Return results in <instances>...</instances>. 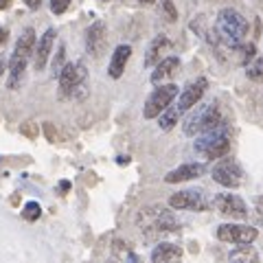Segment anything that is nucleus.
Masks as SVG:
<instances>
[{
  "label": "nucleus",
  "mask_w": 263,
  "mask_h": 263,
  "mask_svg": "<svg viewBox=\"0 0 263 263\" xmlns=\"http://www.w3.org/2000/svg\"><path fill=\"white\" fill-rule=\"evenodd\" d=\"M169 48V37L167 35H156L152 40V44L147 46V53H145V66L147 68H152V66H156L160 62L162 53Z\"/></svg>",
  "instance_id": "6ab92c4d"
},
{
  "label": "nucleus",
  "mask_w": 263,
  "mask_h": 263,
  "mask_svg": "<svg viewBox=\"0 0 263 263\" xmlns=\"http://www.w3.org/2000/svg\"><path fill=\"white\" fill-rule=\"evenodd\" d=\"M103 48H105V24L95 22L86 31V51L92 57H99L103 53Z\"/></svg>",
  "instance_id": "2eb2a0df"
},
{
  "label": "nucleus",
  "mask_w": 263,
  "mask_h": 263,
  "mask_svg": "<svg viewBox=\"0 0 263 263\" xmlns=\"http://www.w3.org/2000/svg\"><path fill=\"white\" fill-rule=\"evenodd\" d=\"M86 66L81 64V62H72V64H66L62 72H60V77H57V81H60V92L66 97V95H70V92H75V90L84 84L86 81Z\"/></svg>",
  "instance_id": "9b49d317"
},
{
  "label": "nucleus",
  "mask_w": 263,
  "mask_h": 263,
  "mask_svg": "<svg viewBox=\"0 0 263 263\" xmlns=\"http://www.w3.org/2000/svg\"><path fill=\"white\" fill-rule=\"evenodd\" d=\"M254 202H257V206H263V197H257Z\"/></svg>",
  "instance_id": "c9c22d12"
},
{
  "label": "nucleus",
  "mask_w": 263,
  "mask_h": 263,
  "mask_svg": "<svg viewBox=\"0 0 263 263\" xmlns=\"http://www.w3.org/2000/svg\"><path fill=\"white\" fill-rule=\"evenodd\" d=\"M44 129H46V136H48V141H53V143H55L57 134L53 132V125H51V123H46V125H44Z\"/></svg>",
  "instance_id": "c756f323"
},
{
  "label": "nucleus",
  "mask_w": 263,
  "mask_h": 263,
  "mask_svg": "<svg viewBox=\"0 0 263 263\" xmlns=\"http://www.w3.org/2000/svg\"><path fill=\"white\" fill-rule=\"evenodd\" d=\"M259 230L254 226H246V224H221L217 228V239L224 243H252L257 239Z\"/></svg>",
  "instance_id": "1a4fd4ad"
},
{
  "label": "nucleus",
  "mask_w": 263,
  "mask_h": 263,
  "mask_svg": "<svg viewBox=\"0 0 263 263\" xmlns=\"http://www.w3.org/2000/svg\"><path fill=\"white\" fill-rule=\"evenodd\" d=\"M5 68H7V62L3 60V55H0V77H3V72H5Z\"/></svg>",
  "instance_id": "2f4dec72"
},
{
  "label": "nucleus",
  "mask_w": 263,
  "mask_h": 263,
  "mask_svg": "<svg viewBox=\"0 0 263 263\" xmlns=\"http://www.w3.org/2000/svg\"><path fill=\"white\" fill-rule=\"evenodd\" d=\"M178 68H180V57H176V55L164 57V60H160L158 64H156V68L152 72V84L160 86L162 81H167V79L174 77L178 72Z\"/></svg>",
  "instance_id": "dca6fc26"
},
{
  "label": "nucleus",
  "mask_w": 263,
  "mask_h": 263,
  "mask_svg": "<svg viewBox=\"0 0 263 263\" xmlns=\"http://www.w3.org/2000/svg\"><path fill=\"white\" fill-rule=\"evenodd\" d=\"M228 263H259V252L250 243H241L228 254Z\"/></svg>",
  "instance_id": "aec40b11"
},
{
  "label": "nucleus",
  "mask_w": 263,
  "mask_h": 263,
  "mask_svg": "<svg viewBox=\"0 0 263 263\" xmlns=\"http://www.w3.org/2000/svg\"><path fill=\"white\" fill-rule=\"evenodd\" d=\"M129 261H132V263H141V259H138L136 254H129Z\"/></svg>",
  "instance_id": "72a5a7b5"
},
{
  "label": "nucleus",
  "mask_w": 263,
  "mask_h": 263,
  "mask_svg": "<svg viewBox=\"0 0 263 263\" xmlns=\"http://www.w3.org/2000/svg\"><path fill=\"white\" fill-rule=\"evenodd\" d=\"M178 86L176 84H160L158 88L149 95V99L145 101V108H143V117L145 119H158L160 114L174 103V99L178 97Z\"/></svg>",
  "instance_id": "423d86ee"
},
{
  "label": "nucleus",
  "mask_w": 263,
  "mask_h": 263,
  "mask_svg": "<svg viewBox=\"0 0 263 263\" xmlns=\"http://www.w3.org/2000/svg\"><path fill=\"white\" fill-rule=\"evenodd\" d=\"M180 117H182V114H180V110L176 108V105H169V108L158 117V125H160V129L169 132L171 127H176V123H178Z\"/></svg>",
  "instance_id": "412c9836"
},
{
  "label": "nucleus",
  "mask_w": 263,
  "mask_h": 263,
  "mask_svg": "<svg viewBox=\"0 0 263 263\" xmlns=\"http://www.w3.org/2000/svg\"><path fill=\"white\" fill-rule=\"evenodd\" d=\"M169 206L171 209H178V211H195V213H202L206 211L209 206V200L204 191L200 189H186V191H178L169 197Z\"/></svg>",
  "instance_id": "6e6552de"
},
{
  "label": "nucleus",
  "mask_w": 263,
  "mask_h": 263,
  "mask_svg": "<svg viewBox=\"0 0 263 263\" xmlns=\"http://www.w3.org/2000/svg\"><path fill=\"white\" fill-rule=\"evenodd\" d=\"M7 40H9V29H7V27H0V46H5Z\"/></svg>",
  "instance_id": "c85d7f7f"
},
{
  "label": "nucleus",
  "mask_w": 263,
  "mask_h": 263,
  "mask_svg": "<svg viewBox=\"0 0 263 263\" xmlns=\"http://www.w3.org/2000/svg\"><path fill=\"white\" fill-rule=\"evenodd\" d=\"M213 206H215L217 213H221L224 217H230V219H246L248 217V206H246V202L239 195H233V193H219L215 200H213Z\"/></svg>",
  "instance_id": "9d476101"
},
{
  "label": "nucleus",
  "mask_w": 263,
  "mask_h": 263,
  "mask_svg": "<svg viewBox=\"0 0 263 263\" xmlns=\"http://www.w3.org/2000/svg\"><path fill=\"white\" fill-rule=\"evenodd\" d=\"M70 3H72V0H51V11L55 15H62L70 7Z\"/></svg>",
  "instance_id": "cd10ccee"
},
{
  "label": "nucleus",
  "mask_w": 263,
  "mask_h": 263,
  "mask_svg": "<svg viewBox=\"0 0 263 263\" xmlns=\"http://www.w3.org/2000/svg\"><path fill=\"white\" fill-rule=\"evenodd\" d=\"M228 149H230V129L226 123H221L219 127L211 129V132H204L195 141V152L204 156L206 160L224 158Z\"/></svg>",
  "instance_id": "20e7f679"
},
{
  "label": "nucleus",
  "mask_w": 263,
  "mask_h": 263,
  "mask_svg": "<svg viewBox=\"0 0 263 263\" xmlns=\"http://www.w3.org/2000/svg\"><path fill=\"white\" fill-rule=\"evenodd\" d=\"M132 57V46L129 44H119L114 48L112 53V60H110V66H108V75L112 79H119L123 72H125V66Z\"/></svg>",
  "instance_id": "f3484780"
},
{
  "label": "nucleus",
  "mask_w": 263,
  "mask_h": 263,
  "mask_svg": "<svg viewBox=\"0 0 263 263\" xmlns=\"http://www.w3.org/2000/svg\"><path fill=\"white\" fill-rule=\"evenodd\" d=\"M221 123H224V119H221L217 103H209V105H202V108H197L195 112L189 114V119L184 121V134L197 136V134H204V132L219 127Z\"/></svg>",
  "instance_id": "39448f33"
},
{
  "label": "nucleus",
  "mask_w": 263,
  "mask_h": 263,
  "mask_svg": "<svg viewBox=\"0 0 263 263\" xmlns=\"http://www.w3.org/2000/svg\"><path fill=\"white\" fill-rule=\"evenodd\" d=\"M20 134L27 136V138H37V123H33V121L22 123V125H20Z\"/></svg>",
  "instance_id": "bb28decb"
},
{
  "label": "nucleus",
  "mask_w": 263,
  "mask_h": 263,
  "mask_svg": "<svg viewBox=\"0 0 263 263\" xmlns=\"http://www.w3.org/2000/svg\"><path fill=\"white\" fill-rule=\"evenodd\" d=\"M136 224L141 226L143 235L147 239H156V237H162V235H169V233H176L178 230V221L174 217V213L167 211L160 204H154V206H145L141 209L136 217Z\"/></svg>",
  "instance_id": "f257e3e1"
},
{
  "label": "nucleus",
  "mask_w": 263,
  "mask_h": 263,
  "mask_svg": "<svg viewBox=\"0 0 263 263\" xmlns=\"http://www.w3.org/2000/svg\"><path fill=\"white\" fill-rule=\"evenodd\" d=\"M152 263H182V248L176 243H158L152 252Z\"/></svg>",
  "instance_id": "a211bd4d"
},
{
  "label": "nucleus",
  "mask_w": 263,
  "mask_h": 263,
  "mask_svg": "<svg viewBox=\"0 0 263 263\" xmlns=\"http://www.w3.org/2000/svg\"><path fill=\"white\" fill-rule=\"evenodd\" d=\"M213 180L217 184L226 186V189H237L243 182V169L239 167V162L233 158H221L211 171Z\"/></svg>",
  "instance_id": "0eeeda50"
},
{
  "label": "nucleus",
  "mask_w": 263,
  "mask_h": 263,
  "mask_svg": "<svg viewBox=\"0 0 263 263\" xmlns=\"http://www.w3.org/2000/svg\"><path fill=\"white\" fill-rule=\"evenodd\" d=\"M215 35L228 48H239L248 35V22L237 9H221L215 20Z\"/></svg>",
  "instance_id": "f03ea898"
},
{
  "label": "nucleus",
  "mask_w": 263,
  "mask_h": 263,
  "mask_svg": "<svg viewBox=\"0 0 263 263\" xmlns=\"http://www.w3.org/2000/svg\"><path fill=\"white\" fill-rule=\"evenodd\" d=\"M162 13H164V18H167L169 22L178 20V11H176V7H174L171 0H162Z\"/></svg>",
  "instance_id": "a878e982"
},
{
  "label": "nucleus",
  "mask_w": 263,
  "mask_h": 263,
  "mask_svg": "<svg viewBox=\"0 0 263 263\" xmlns=\"http://www.w3.org/2000/svg\"><path fill=\"white\" fill-rule=\"evenodd\" d=\"M64 57H66V46L64 44H60L57 46V55L53 57V75L55 77H60V72H62V68H64Z\"/></svg>",
  "instance_id": "393cba45"
},
{
  "label": "nucleus",
  "mask_w": 263,
  "mask_h": 263,
  "mask_svg": "<svg viewBox=\"0 0 263 263\" xmlns=\"http://www.w3.org/2000/svg\"><path fill=\"white\" fill-rule=\"evenodd\" d=\"M35 44H37L35 31L27 27L20 33V40H18V44H15L13 55L9 60V81H7L9 90H15L20 86L22 75H24V70H27V64L33 57V53H35Z\"/></svg>",
  "instance_id": "7ed1b4c3"
},
{
  "label": "nucleus",
  "mask_w": 263,
  "mask_h": 263,
  "mask_svg": "<svg viewBox=\"0 0 263 263\" xmlns=\"http://www.w3.org/2000/svg\"><path fill=\"white\" fill-rule=\"evenodd\" d=\"M60 186H62V191H68V189H70V184H68V182H62Z\"/></svg>",
  "instance_id": "f704fd0d"
},
{
  "label": "nucleus",
  "mask_w": 263,
  "mask_h": 263,
  "mask_svg": "<svg viewBox=\"0 0 263 263\" xmlns=\"http://www.w3.org/2000/svg\"><path fill=\"white\" fill-rule=\"evenodd\" d=\"M206 88H209L206 77H197L195 81H191V84H189V86L182 90V92H180V97H178L176 108L180 110V114H184V112H189L191 108H195V103L204 97Z\"/></svg>",
  "instance_id": "f8f14e48"
},
{
  "label": "nucleus",
  "mask_w": 263,
  "mask_h": 263,
  "mask_svg": "<svg viewBox=\"0 0 263 263\" xmlns=\"http://www.w3.org/2000/svg\"><path fill=\"white\" fill-rule=\"evenodd\" d=\"M246 75H248V79H252V81L263 79V57L261 55H257L252 62L246 64Z\"/></svg>",
  "instance_id": "4be33fe9"
},
{
  "label": "nucleus",
  "mask_w": 263,
  "mask_h": 263,
  "mask_svg": "<svg viewBox=\"0 0 263 263\" xmlns=\"http://www.w3.org/2000/svg\"><path fill=\"white\" fill-rule=\"evenodd\" d=\"M55 37H57V31L55 29H46L42 33V37L37 40L35 53H33V66H35L37 72L46 68L48 57H51V51H53V44H55Z\"/></svg>",
  "instance_id": "ddd939ff"
},
{
  "label": "nucleus",
  "mask_w": 263,
  "mask_h": 263,
  "mask_svg": "<svg viewBox=\"0 0 263 263\" xmlns=\"http://www.w3.org/2000/svg\"><path fill=\"white\" fill-rule=\"evenodd\" d=\"M9 5H11V0H0V11L7 9V7H9Z\"/></svg>",
  "instance_id": "473e14b6"
},
{
  "label": "nucleus",
  "mask_w": 263,
  "mask_h": 263,
  "mask_svg": "<svg viewBox=\"0 0 263 263\" xmlns=\"http://www.w3.org/2000/svg\"><path fill=\"white\" fill-rule=\"evenodd\" d=\"M40 215H42V206H40L37 202H27L22 209V217L27 221H35L40 219Z\"/></svg>",
  "instance_id": "5701e85b"
},
{
  "label": "nucleus",
  "mask_w": 263,
  "mask_h": 263,
  "mask_svg": "<svg viewBox=\"0 0 263 263\" xmlns=\"http://www.w3.org/2000/svg\"><path fill=\"white\" fill-rule=\"evenodd\" d=\"M108 263H117V261H108Z\"/></svg>",
  "instance_id": "4c0bfd02"
},
{
  "label": "nucleus",
  "mask_w": 263,
  "mask_h": 263,
  "mask_svg": "<svg viewBox=\"0 0 263 263\" xmlns=\"http://www.w3.org/2000/svg\"><path fill=\"white\" fill-rule=\"evenodd\" d=\"M206 174V167L202 162H186V164H180L178 169L169 171L164 176V182L167 184H178V182H189V180H195Z\"/></svg>",
  "instance_id": "4468645a"
},
{
  "label": "nucleus",
  "mask_w": 263,
  "mask_h": 263,
  "mask_svg": "<svg viewBox=\"0 0 263 263\" xmlns=\"http://www.w3.org/2000/svg\"><path fill=\"white\" fill-rule=\"evenodd\" d=\"M24 3L29 5V9H40V5H42V0H24Z\"/></svg>",
  "instance_id": "7c9ffc66"
},
{
  "label": "nucleus",
  "mask_w": 263,
  "mask_h": 263,
  "mask_svg": "<svg viewBox=\"0 0 263 263\" xmlns=\"http://www.w3.org/2000/svg\"><path fill=\"white\" fill-rule=\"evenodd\" d=\"M141 3H145V5H152V3H156V0H141Z\"/></svg>",
  "instance_id": "e433bc0d"
},
{
  "label": "nucleus",
  "mask_w": 263,
  "mask_h": 263,
  "mask_svg": "<svg viewBox=\"0 0 263 263\" xmlns=\"http://www.w3.org/2000/svg\"><path fill=\"white\" fill-rule=\"evenodd\" d=\"M239 60H241V64L246 66V64H248V62H252L254 60V57H257V46H254L252 42H248V44H241L239 46Z\"/></svg>",
  "instance_id": "b1692460"
}]
</instances>
